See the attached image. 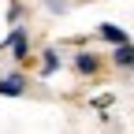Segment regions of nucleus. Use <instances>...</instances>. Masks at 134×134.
I'll return each instance as SVG.
<instances>
[{
  "mask_svg": "<svg viewBox=\"0 0 134 134\" xmlns=\"http://www.w3.org/2000/svg\"><path fill=\"white\" fill-rule=\"evenodd\" d=\"M115 63L119 67H134V45H119L115 48Z\"/></svg>",
  "mask_w": 134,
  "mask_h": 134,
  "instance_id": "3",
  "label": "nucleus"
},
{
  "mask_svg": "<svg viewBox=\"0 0 134 134\" xmlns=\"http://www.w3.org/2000/svg\"><path fill=\"white\" fill-rule=\"evenodd\" d=\"M23 90H26L23 78H4V82H0V93H4V97H19Z\"/></svg>",
  "mask_w": 134,
  "mask_h": 134,
  "instance_id": "2",
  "label": "nucleus"
},
{
  "mask_svg": "<svg viewBox=\"0 0 134 134\" xmlns=\"http://www.w3.org/2000/svg\"><path fill=\"white\" fill-rule=\"evenodd\" d=\"M100 37H108L112 45H127V34H123L119 26H112V23H104V26H100Z\"/></svg>",
  "mask_w": 134,
  "mask_h": 134,
  "instance_id": "1",
  "label": "nucleus"
},
{
  "mask_svg": "<svg viewBox=\"0 0 134 134\" xmlns=\"http://www.w3.org/2000/svg\"><path fill=\"white\" fill-rule=\"evenodd\" d=\"M56 63H60L56 52H45V75H52V71H56Z\"/></svg>",
  "mask_w": 134,
  "mask_h": 134,
  "instance_id": "6",
  "label": "nucleus"
},
{
  "mask_svg": "<svg viewBox=\"0 0 134 134\" xmlns=\"http://www.w3.org/2000/svg\"><path fill=\"white\" fill-rule=\"evenodd\" d=\"M75 63H78V71H82V75H93V71H97V60H93V52H82Z\"/></svg>",
  "mask_w": 134,
  "mask_h": 134,
  "instance_id": "5",
  "label": "nucleus"
},
{
  "mask_svg": "<svg viewBox=\"0 0 134 134\" xmlns=\"http://www.w3.org/2000/svg\"><path fill=\"white\" fill-rule=\"evenodd\" d=\"M26 48H30V45H26V34H23V30H15V34H11V52L23 60V56H26Z\"/></svg>",
  "mask_w": 134,
  "mask_h": 134,
  "instance_id": "4",
  "label": "nucleus"
}]
</instances>
